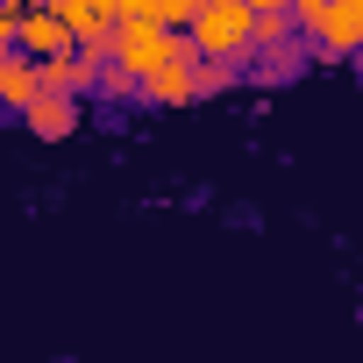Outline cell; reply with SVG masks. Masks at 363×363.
I'll list each match as a JSON object with an SVG mask.
<instances>
[{
  "instance_id": "ba28073f",
  "label": "cell",
  "mask_w": 363,
  "mask_h": 363,
  "mask_svg": "<svg viewBox=\"0 0 363 363\" xmlns=\"http://www.w3.org/2000/svg\"><path fill=\"white\" fill-rule=\"evenodd\" d=\"M8 8H36V0H8Z\"/></svg>"
},
{
  "instance_id": "7a4b0ae2",
  "label": "cell",
  "mask_w": 363,
  "mask_h": 363,
  "mask_svg": "<svg viewBox=\"0 0 363 363\" xmlns=\"http://www.w3.org/2000/svg\"><path fill=\"white\" fill-rule=\"evenodd\" d=\"M299 43L320 50V57H349V50L363 43V0H328V15H320Z\"/></svg>"
},
{
  "instance_id": "5b68a950",
  "label": "cell",
  "mask_w": 363,
  "mask_h": 363,
  "mask_svg": "<svg viewBox=\"0 0 363 363\" xmlns=\"http://www.w3.org/2000/svg\"><path fill=\"white\" fill-rule=\"evenodd\" d=\"M186 65H193V57H164V65H150V72L135 79V100H150V107H186V100H193Z\"/></svg>"
},
{
  "instance_id": "6da1fadb",
  "label": "cell",
  "mask_w": 363,
  "mask_h": 363,
  "mask_svg": "<svg viewBox=\"0 0 363 363\" xmlns=\"http://www.w3.org/2000/svg\"><path fill=\"white\" fill-rule=\"evenodd\" d=\"M193 57H221V65H250V8L242 0H200L186 15Z\"/></svg>"
},
{
  "instance_id": "8992f818",
  "label": "cell",
  "mask_w": 363,
  "mask_h": 363,
  "mask_svg": "<svg viewBox=\"0 0 363 363\" xmlns=\"http://www.w3.org/2000/svg\"><path fill=\"white\" fill-rule=\"evenodd\" d=\"M36 93V65L22 57V50H0V107L8 114H22V100Z\"/></svg>"
},
{
  "instance_id": "277c9868",
  "label": "cell",
  "mask_w": 363,
  "mask_h": 363,
  "mask_svg": "<svg viewBox=\"0 0 363 363\" xmlns=\"http://www.w3.org/2000/svg\"><path fill=\"white\" fill-rule=\"evenodd\" d=\"M22 128L43 135V143H65V135H79V100L72 93H29L22 100Z\"/></svg>"
},
{
  "instance_id": "52a82bcc",
  "label": "cell",
  "mask_w": 363,
  "mask_h": 363,
  "mask_svg": "<svg viewBox=\"0 0 363 363\" xmlns=\"http://www.w3.org/2000/svg\"><path fill=\"white\" fill-rule=\"evenodd\" d=\"M242 8H250V15H264V8H285V0H242Z\"/></svg>"
},
{
  "instance_id": "3957f363",
  "label": "cell",
  "mask_w": 363,
  "mask_h": 363,
  "mask_svg": "<svg viewBox=\"0 0 363 363\" xmlns=\"http://www.w3.org/2000/svg\"><path fill=\"white\" fill-rule=\"evenodd\" d=\"M15 50H22V57H57V50H72V29L57 22L50 0H36V8H15Z\"/></svg>"
}]
</instances>
